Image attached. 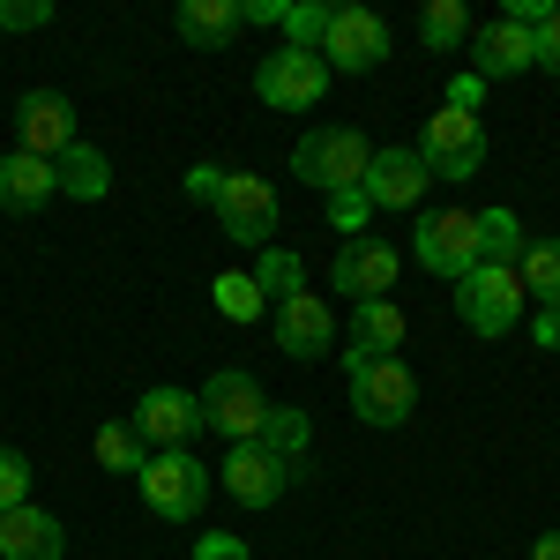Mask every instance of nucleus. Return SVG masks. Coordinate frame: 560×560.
<instances>
[{"label":"nucleus","instance_id":"1","mask_svg":"<svg viewBox=\"0 0 560 560\" xmlns=\"http://www.w3.org/2000/svg\"><path fill=\"white\" fill-rule=\"evenodd\" d=\"M345 388H351V411L366 419V427H404L411 411H419V374L404 366V359H351L345 351Z\"/></svg>","mask_w":560,"mask_h":560},{"label":"nucleus","instance_id":"2","mask_svg":"<svg viewBox=\"0 0 560 560\" xmlns=\"http://www.w3.org/2000/svg\"><path fill=\"white\" fill-rule=\"evenodd\" d=\"M366 165H374V142L359 128H314V135H300V150H292V173H300L306 187H322V195L359 187Z\"/></svg>","mask_w":560,"mask_h":560},{"label":"nucleus","instance_id":"3","mask_svg":"<svg viewBox=\"0 0 560 560\" xmlns=\"http://www.w3.org/2000/svg\"><path fill=\"white\" fill-rule=\"evenodd\" d=\"M210 478L187 448H158L142 471H135V486H142V501H150V516H165V523H187V516H202V501H210Z\"/></svg>","mask_w":560,"mask_h":560},{"label":"nucleus","instance_id":"4","mask_svg":"<svg viewBox=\"0 0 560 560\" xmlns=\"http://www.w3.org/2000/svg\"><path fill=\"white\" fill-rule=\"evenodd\" d=\"M195 404H202V427L224 433L232 448H247L261 433V419H269V396H261L255 374H240V366H224V374H210V382L195 388Z\"/></svg>","mask_w":560,"mask_h":560},{"label":"nucleus","instance_id":"5","mask_svg":"<svg viewBox=\"0 0 560 560\" xmlns=\"http://www.w3.org/2000/svg\"><path fill=\"white\" fill-rule=\"evenodd\" d=\"M456 314L478 337H509L523 322V277L501 269V261H478L471 277H456Z\"/></svg>","mask_w":560,"mask_h":560},{"label":"nucleus","instance_id":"6","mask_svg":"<svg viewBox=\"0 0 560 560\" xmlns=\"http://www.w3.org/2000/svg\"><path fill=\"white\" fill-rule=\"evenodd\" d=\"M419 158H427L433 179H478L486 165V128H478V113H456V105H441L419 135Z\"/></svg>","mask_w":560,"mask_h":560},{"label":"nucleus","instance_id":"7","mask_svg":"<svg viewBox=\"0 0 560 560\" xmlns=\"http://www.w3.org/2000/svg\"><path fill=\"white\" fill-rule=\"evenodd\" d=\"M217 224L240 240V247H277V187L261 173H224V195H217Z\"/></svg>","mask_w":560,"mask_h":560},{"label":"nucleus","instance_id":"8","mask_svg":"<svg viewBox=\"0 0 560 560\" xmlns=\"http://www.w3.org/2000/svg\"><path fill=\"white\" fill-rule=\"evenodd\" d=\"M255 90H261V105H277V113H306V105L329 97V60L284 45V52H269L255 68Z\"/></svg>","mask_w":560,"mask_h":560},{"label":"nucleus","instance_id":"9","mask_svg":"<svg viewBox=\"0 0 560 560\" xmlns=\"http://www.w3.org/2000/svg\"><path fill=\"white\" fill-rule=\"evenodd\" d=\"M322 60H329V75H337V68H345V75H366V68H382V60H388V23L374 15V8H329Z\"/></svg>","mask_w":560,"mask_h":560},{"label":"nucleus","instance_id":"10","mask_svg":"<svg viewBox=\"0 0 560 560\" xmlns=\"http://www.w3.org/2000/svg\"><path fill=\"white\" fill-rule=\"evenodd\" d=\"M419 269L433 277H471L478 269V210H427L419 217Z\"/></svg>","mask_w":560,"mask_h":560},{"label":"nucleus","instance_id":"11","mask_svg":"<svg viewBox=\"0 0 560 560\" xmlns=\"http://www.w3.org/2000/svg\"><path fill=\"white\" fill-rule=\"evenodd\" d=\"M404 277V255L388 247V240H345L337 261H329V284H337V300H388V284Z\"/></svg>","mask_w":560,"mask_h":560},{"label":"nucleus","instance_id":"12","mask_svg":"<svg viewBox=\"0 0 560 560\" xmlns=\"http://www.w3.org/2000/svg\"><path fill=\"white\" fill-rule=\"evenodd\" d=\"M427 187H433V173H427V158H419L411 142L374 150V165H366V179H359V195H366L374 210H419Z\"/></svg>","mask_w":560,"mask_h":560},{"label":"nucleus","instance_id":"13","mask_svg":"<svg viewBox=\"0 0 560 560\" xmlns=\"http://www.w3.org/2000/svg\"><path fill=\"white\" fill-rule=\"evenodd\" d=\"M135 433H142V448L158 456V448H187L195 433H202V404H195V388H150L142 404H135Z\"/></svg>","mask_w":560,"mask_h":560},{"label":"nucleus","instance_id":"14","mask_svg":"<svg viewBox=\"0 0 560 560\" xmlns=\"http://www.w3.org/2000/svg\"><path fill=\"white\" fill-rule=\"evenodd\" d=\"M75 142V105L60 97V90H23V105H15V150H31V158H60Z\"/></svg>","mask_w":560,"mask_h":560},{"label":"nucleus","instance_id":"15","mask_svg":"<svg viewBox=\"0 0 560 560\" xmlns=\"http://www.w3.org/2000/svg\"><path fill=\"white\" fill-rule=\"evenodd\" d=\"M292 478H300L292 464H277L269 448H255V441H247V448H232V456H224V471H217V486H224V493H232L240 509H277Z\"/></svg>","mask_w":560,"mask_h":560},{"label":"nucleus","instance_id":"16","mask_svg":"<svg viewBox=\"0 0 560 560\" xmlns=\"http://www.w3.org/2000/svg\"><path fill=\"white\" fill-rule=\"evenodd\" d=\"M471 75L478 83H501V75H523V68H538V31H523V23H509V15H501V23H486V31H478L471 38Z\"/></svg>","mask_w":560,"mask_h":560},{"label":"nucleus","instance_id":"17","mask_svg":"<svg viewBox=\"0 0 560 560\" xmlns=\"http://www.w3.org/2000/svg\"><path fill=\"white\" fill-rule=\"evenodd\" d=\"M329 345H337V314H329V300L300 292V300L277 306V351H284V359H322Z\"/></svg>","mask_w":560,"mask_h":560},{"label":"nucleus","instance_id":"18","mask_svg":"<svg viewBox=\"0 0 560 560\" xmlns=\"http://www.w3.org/2000/svg\"><path fill=\"white\" fill-rule=\"evenodd\" d=\"M68 553V530H60V516L52 509H8L0 516V560H60Z\"/></svg>","mask_w":560,"mask_h":560},{"label":"nucleus","instance_id":"19","mask_svg":"<svg viewBox=\"0 0 560 560\" xmlns=\"http://www.w3.org/2000/svg\"><path fill=\"white\" fill-rule=\"evenodd\" d=\"M52 195H60V173H52L45 158H31V150H8V158H0V210L8 217L45 210Z\"/></svg>","mask_w":560,"mask_h":560},{"label":"nucleus","instance_id":"20","mask_svg":"<svg viewBox=\"0 0 560 560\" xmlns=\"http://www.w3.org/2000/svg\"><path fill=\"white\" fill-rule=\"evenodd\" d=\"M179 38L202 45V52H224V45L247 31V15H240V0H179Z\"/></svg>","mask_w":560,"mask_h":560},{"label":"nucleus","instance_id":"21","mask_svg":"<svg viewBox=\"0 0 560 560\" xmlns=\"http://www.w3.org/2000/svg\"><path fill=\"white\" fill-rule=\"evenodd\" d=\"M404 351V314L388 300H359L351 306V359H396Z\"/></svg>","mask_w":560,"mask_h":560},{"label":"nucleus","instance_id":"22","mask_svg":"<svg viewBox=\"0 0 560 560\" xmlns=\"http://www.w3.org/2000/svg\"><path fill=\"white\" fill-rule=\"evenodd\" d=\"M52 173H60V195H75V202H105V187H113V158H105L97 142H68V150L52 158Z\"/></svg>","mask_w":560,"mask_h":560},{"label":"nucleus","instance_id":"23","mask_svg":"<svg viewBox=\"0 0 560 560\" xmlns=\"http://www.w3.org/2000/svg\"><path fill=\"white\" fill-rule=\"evenodd\" d=\"M255 448H269L277 464H292V471H306V448H314V419H306L300 404H269V419H261Z\"/></svg>","mask_w":560,"mask_h":560},{"label":"nucleus","instance_id":"24","mask_svg":"<svg viewBox=\"0 0 560 560\" xmlns=\"http://www.w3.org/2000/svg\"><path fill=\"white\" fill-rule=\"evenodd\" d=\"M247 277L261 284V300H269V306H284V300H300V292H306V261L292 255V247H261V261L247 269Z\"/></svg>","mask_w":560,"mask_h":560},{"label":"nucleus","instance_id":"25","mask_svg":"<svg viewBox=\"0 0 560 560\" xmlns=\"http://www.w3.org/2000/svg\"><path fill=\"white\" fill-rule=\"evenodd\" d=\"M516 277H523V300L560 306V240H530L523 261H516Z\"/></svg>","mask_w":560,"mask_h":560},{"label":"nucleus","instance_id":"26","mask_svg":"<svg viewBox=\"0 0 560 560\" xmlns=\"http://www.w3.org/2000/svg\"><path fill=\"white\" fill-rule=\"evenodd\" d=\"M419 45H427V52H456V45H471V15H464V0H427V8H419Z\"/></svg>","mask_w":560,"mask_h":560},{"label":"nucleus","instance_id":"27","mask_svg":"<svg viewBox=\"0 0 560 560\" xmlns=\"http://www.w3.org/2000/svg\"><path fill=\"white\" fill-rule=\"evenodd\" d=\"M523 224H516V210H478V261H501V269H516L523 261Z\"/></svg>","mask_w":560,"mask_h":560},{"label":"nucleus","instance_id":"28","mask_svg":"<svg viewBox=\"0 0 560 560\" xmlns=\"http://www.w3.org/2000/svg\"><path fill=\"white\" fill-rule=\"evenodd\" d=\"M90 448H97V464H105V471H142V464H150V448H142V433H135L128 419L97 427V441H90Z\"/></svg>","mask_w":560,"mask_h":560},{"label":"nucleus","instance_id":"29","mask_svg":"<svg viewBox=\"0 0 560 560\" xmlns=\"http://www.w3.org/2000/svg\"><path fill=\"white\" fill-rule=\"evenodd\" d=\"M277 31H284V45H292V52H322L329 8H322V0H284V23H277Z\"/></svg>","mask_w":560,"mask_h":560},{"label":"nucleus","instance_id":"30","mask_svg":"<svg viewBox=\"0 0 560 560\" xmlns=\"http://www.w3.org/2000/svg\"><path fill=\"white\" fill-rule=\"evenodd\" d=\"M210 300H217V314H224V322H255L261 306H269V300H261V284H255V277H240V269H224V277H217Z\"/></svg>","mask_w":560,"mask_h":560},{"label":"nucleus","instance_id":"31","mask_svg":"<svg viewBox=\"0 0 560 560\" xmlns=\"http://www.w3.org/2000/svg\"><path fill=\"white\" fill-rule=\"evenodd\" d=\"M31 501V456L23 448H0V516Z\"/></svg>","mask_w":560,"mask_h":560},{"label":"nucleus","instance_id":"32","mask_svg":"<svg viewBox=\"0 0 560 560\" xmlns=\"http://www.w3.org/2000/svg\"><path fill=\"white\" fill-rule=\"evenodd\" d=\"M366 217H374V202H366L359 187H345V195H329V224H337V232H351V240H366Z\"/></svg>","mask_w":560,"mask_h":560},{"label":"nucleus","instance_id":"33","mask_svg":"<svg viewBox=\"0 0 560 560\" xmlns=\"http://www.w3.org/2000/svg\"><path fill=\"white\" fill-rule=\"evenodd\" d=\"M52 0H0V31H45Z\"/></svg>","mask_w":560,"mask_h":560},{"label":"nucleus","instance_id":"34","mask_svg":"<svg viewBox=\"0 0 560 560\" xmlns=\"http://www.w3.org/2000/svg\"><path fill=\"white\" fill-rule=\"evenodd\" d=\"M448 105H456V113H478V105H486V83H478L471 68H456V75H448Z\"/></svg>","mask_w":560,"mask_h":560},{"label":"nucleus","instance_id":"35","mask_svg":"<svg viewBox=\"0 0 560 560\" xmlns=\"http://www.w3.org/2000/svg\"><path fill=\"white\" fill-rule=\"evenodd\" d=\"M195 560H255V553H247V538H232V530H210V538L195 546Z\"/></svg>","mask_w":560,"mask_h":560},{"label":"nucleus","instance_id":"36","mask_svg":"<svg viewBox=\"0 0 560 560\" xmlns=\"http://www.w3.org/2000/svg\"><path fill=\"white\" fill-rule=\"evenodd\" d=\"M538 68H546V75H560V0H553V15L538 23Z\"/></svg>","mask_w":560,"mask_h":560},{"label":"nucleus","instance_id":"37","mask_svg":"<svg viewBox=\"0 0 560 560\" xmlns=\"http://www.w3.org/2000/svg\"><path fill=\"white\" fill-rule=\"evenodd\" d=\"M187 195L217 210V195H224V165H195V173H187Z\"/></svg>","mask_w":560,"mask_h":560},{"label":"nucleus","instance_id":"38","mask_svg":"<svg viewBox=\"0 0 560 560\" xmlns=\"http://www.w3.org/2000/svg\"><path fill=\"white\" fill-rule=\"evenodd\" d=\"M530 337L546 351H560V306H538V322H530Z\"/></svg>","mask_w":560,"mask_h":560},{"label":"nucleus","instance_id":"39","mask_svg":"<svg viewBox=\"0 0 560 560\" xmlns=\"http://www.w3.org/2000/svg\"><path fill=\"white\" fill-rule=\"evenodd\" d=\"M530 560H560V530H546V538H530Z\"/></svg>","mask_w":560,"mask_h":560}]
</instances>
